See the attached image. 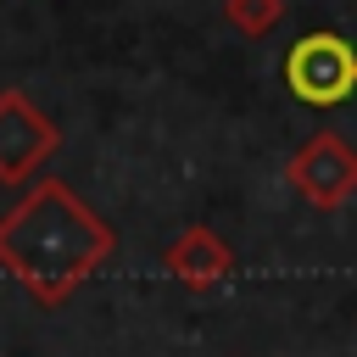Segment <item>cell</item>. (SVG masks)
Wrapping results in <instances>:
<instances>
[{
	"label": "cell",
	"mask_w": 357,
	"mask_h": 357,
	"mask_svg": "<svg viewBox=\"0 0 357 357\" xmlns=\"http://www.w3.org/2000/svg\"><path fill=\"white\" fill-rule=\"evenodd\" d=\"M162 268H167L178 284H190V290H212V284H223V279L234 273V251L223 245L218 229L195 223V229H184V234L162 251Z\"/></svg>",
	"instance_id": "5b68a950"
},
{
	"label": "cell",
	"mask_w": 357,
	"mask_h": 357,
	"mask_svg": "<svg viewBox=\"0 0 357 357\" xmlns=\"http://www.w3.org/2000/svg\"><path fill=\"white\" fill-rule=\"evenodd\" d=\"M284 89L301 106H340L357 95V45L335 28H312L284 50Z\"/></svg>",
	"instance_id": "7a4b0ae2"
},
{
	"label": "cell",
	"mask_w": 357,
	"mask_h": 357,
	"mask_svg": "<svg viewBox=\"0 0 357 357\" xmlns=\"http://www.w3.org/2000/svg\"><path fill=\"white\" fill-rule=\"evenodd\" d=\"M223 17H229V28H234V33L262 39V33L284 17V0H223Z\"/></svg>",
	"instance_id": "8992f818"
},
{
	"label": "cell",
	"mask_w": 357,
	"mask_h": 357,
	"mask_svg": "<svg viewBox=\"0 0 357 357\" xmlns=\"http://www.w3.org/2000/svg\"><path fill=\"white\" fill-rule=\"evenodd\" d=\"M56 151L61 128L22 89H0V184H28Z\"/></svg>",
	"instance_id": "277c9868"
},
{
	"label": "cell",
	"mask_w": 357,
	"mask_h": 357,
	"mask_svg": "<svg viewBox=\"0 0 357 357\" xmlns=\"http://www.w3.org/2000/svg\"><path fill=\"white\" fill-rule=\"evenodd\" d=\"M284 178H290V190H296L307 206L335 212V206H346V201L357 195V151L346 145V134L324 128V134H312V139L284 162Z\"/></svg>",
	"instance_id": "3957f363"
},
{
	"label": "cell",
	"mask_w": 357,
	"mask_h": 357,
	"mask_svg": "<svg viewBox=\"0 0 357 357\" xmlns=\"http://www.w3.org/2000/svg\"><path fill=\"white\" fill-rule=\"evenodd\" d=\"M117 251L112 223L84 206L61 178H39L0 218V268L39 301L61 307L89 273H100Z\"/></svg>",
	"instance_id": "6da1fadb"
}]
</instances>
